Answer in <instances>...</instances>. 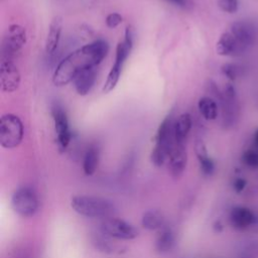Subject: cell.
I'll list each match as a JSON object with an SVG mask.
<instances>
[{"instance_id": "obj_28", "label": "cell", "mask_w": 258, "mask_h": 258, "mask_svg": "<svg viewBox=\"0 0 258 258\" xmlns=\"http://www.w3.org/2000/svg\"><path fill=\"white\" fill-rule=\"evenodd\" d=\"M133 40H134V29L131 25H128L125 29V37L124 41L129 44L130 46H133Z\"/></svg>"}, {"instance_id": "obj_32", "label": "cell", "mask_w": 258, "mask_h": 258, "mask_svg": "<svg viewBox=\"0 0 258 258\" xmlns=\"http://www.w3.org/2000/svg\"><path fill=\"white\" fill-rule=\"evenodd\" d=\"M241 258H244V257H241Z\"/></svg>"}, {"instance_id": "obj_1", "label": "cell", "mask_w": 258, "mask_h": 258, "mask_svg": "<svg viewBox=\"0 0 258 258\" xmlns=\"http://www.w3.org/2000/svg\"><path fill=\"white\" fill-rule=\"evenodd\" d=\"M109 44L103 39L95 40L67 55L56 67L52 77L54 86L61 87L74 81L83 69L97 67L107 55Z\"/></svg>"}, {"instance_id": "obj_15", "label": "cell", "mask_w": 258, "mask_h": 258, "mask_svg": "<svg viewBox=\"0 0 258 258\" xmlns=\"http://www.w3.org/2000/svg\"><path fill=\"white\" fill-rule=\"evenodd\" d=\"M96 81V70L95 67H89L83 69L74 79L76 91L81 96H86Z\"/></svg>"}, {"instance_id": "obj_4", "label": "cell", "mask_w": 258, "mask_h": 258, "mask_svg": "<svg viewBox=\"0 0 258 258\" xmlns=\"http://www.w3.org/2000/svg\"><path fill=\"white\" fill-rule=\"evenodd\" d=\"M26 41L25 28L19 24H11L5 31L2 39V59L11 60L12 57L22 48Z\"/></svg>"}, {"instance_id": "obj_20", "label": "cell", "mask_w": 258, "mask_h": 258, "mask_svg": "<svg viewBox=\"0 0 258 258\" xmlns=\"http://www.w3.org/2000/svg\"><path fill=\"white\" fill-rule=\"evenodd\" d=\"M163 222H164V219H163V216L161 215V213L158 211H153V210L144 213L142 220H141L142 226L148 230H156V229L162 227Z\"/></svg>"}, {"instance_id": "obj_10", "label": "cell", "mask_w": 258, "mask_h": 258, "mask_svg": "<svg viewBox=\"0 0 258 258\" xmlns=\"http://www.w3.org/2000/svg\"><path fill=\"white\" fill-rule=\"evenodd\" d=\"M129 53H130L129 50L125 46H123L121 44L117 45L115 62L112 66V68L109 72V75L107 77V80L103 86V89H102L103 93H105V94L110 93L116 87V85L119 81V78H120L122 67H123L126 58L128 57Z\"/></svg>"}, {"instance_id": "obj_7", "label": "cell", "mask_w": 258, "mask_h": 258, "mask_svg": "<svg viewBox=\"0 0 258 258\" xmlns=\"http://www.w3.org/2000/svg\"><path fill=\"white\" fill-rule=\"evenodd\" d=\"M222 107V119L225 127H231L235 124L238 116V103L234 87L227 84L224 91L218 96Z\"/></svg>"}, {"instance_id": "obj_31", "label": "cell", "mask_w": 258, "mask_h": 258, "mask_svg": "<svg viewBox=\"0 0 258 258\" xmlns=\"http://www.w3.org/2000/svg\"><path fill=\"white\" fill-rule=\"evenodd\" d=\"M254 142H255V144L258 146V129L256 130V132H255V134H254Z\"/></svg>"}, {"instance_id": "obj_6", "label": "cell", "mask_w": 258, "mask_h": 258, "mask_svg": "<svg viewBox=\"0 0 258 258\" xmlns=\"http://www.w3.org/2000/svg\"><path fill=\"white\" fill-rule=\"evenodd\" d=\"M103 234L119 240H132L138 236V230L131 224L117 218L109 217L101 223Z\"/></svg>"}, {"instance_id": "obj_5", "label": "cell", "mask_w": 258, "mask_h": 258, "mask_svg": "<svg viewBox=\"0 0 258 258\" xmlns=\"http://www.w3.org/2000/svg\"><path fill=\"white\" fill-rule=\"evenodd\" d=\"M11 204L13 210L24 218L33 216L38 209L37 196L30 187H21L17 189L12 196Z\"/></svg>"}, {"instance_id": "obj_17", "label": "cell", "mask_w": 258, "mask_h": 258, "mask_svg": "<svg viewBox=\"0 0 258 258\" xmlns=\"http://www.w3.org/2000/svg\"><path fill=\"white\" fill-rule=\"evenodd\" d=\"M191 128V118L187 113H183L177 117L173 124V135L175 142L184 143L188 132Z\"/></svg>"}, {"instance_id": "obj_25", "label": "cell", "mask_w": 258, "mask_h": 258, "mask_svg": "<svg viewBox=\"0 0 258 258\" xmlns=\"http://www.w3.org/2000/svg\"><path fill=\"white\" fill-rule=\"evenodd\" d=\"M244 258H257L258 257V241L252 240L247 243L242 252V256Z\"/></svg>"}, {"instance_id": "obj_9", "label": "cell", "mask_w": 258, "mask_h": 258, "mask_svg": "<svg viewBox=\"0 0 258 258\" xmlns=\"http://www.w3.org/2000/svg\"><path fill=\"white\" fill-rule=\"evenodd\" d=\"M1 91L11 93L18 89L20 84V73L12 60H1L0 64Z\"/></svg>"}, {"instance_id": "obj_13", "label": "cell", "mask_w": 258, "mask_h": 258, "mask_svg": "<svg viewBox=\"0 0 258 258\" xmlns=\"http://www.w3.org/2000/svg\"><path fill=\"white\" fill-rule=\"evenodd\" d=\"M246 48H244L238 40L234 37V35L229 31V32H224L219 40L217 41L216 45V50L217 53L223 56H234V55H239L243 53V51Z\"/></svg>"}, {"instance_id": "obj_27", "label": "cell", "mask_w": 258, "mask_h": 258, "mask_svg": "<svg viewBox=\"0 0 258 258\" xmlns=\"http://www.w3.org/2000/svg\"><path fill=\"white\" fill-rule=\"evenodd\" d=\"M122 20H123V17L119 13L113 12V13H110L106 17V25L109 28H114V27L118 26L122 22Z\"/></svg>"}, {"instance_id": "obj_3", "label": "cell", "mask_w": 258, "mask_h": 258, "mask_svg": "<svg viewBox=\"0 0 258 258\" xmlns=\"http://www.w3.org/2000/svg\"><path fill=\"white\" fill-rule=\"evenodd\" d=\"M23 138V125L18 116L5 114L0 120V144L11 149L17 147Z\"/></svg>"}, {"instance_id": "obj_29", "label": "cell", "mask_w": 258, "mask_h": 258, "mask_svg": "<svg viewBox=\"0 0 258 258\" xmlns=\"http://www.w3.org/2000/svg\"><path fill=\"white\" fill-rule=\"evenodd\" d=\"M167 1L183 9H190L192 6L191 0H167Z\"/></svg>"}, {"instance_id": "obj_18", "label": "cell", "mask_w": 258, "mask_h": 258, "mask_svg": "<svg viewBox=\"0 0 258 258\" xmlns=\"http://www.w3.org/2000/svg\"><path fill=\"white\" fill-rule=\"evenodd\" d=\"M198 107L200 113L206 120H215L218 116L219 109L215 99L211 97H203L199 100Z\"/></svg>"}, {"instance_id": "obj_30", "label": "cell", "mask_w": 258, "mask_h": 258, "mask_svg": "<svg viewBox=\"0 0 258 258\" xmlns=\"http://www.w3.org/2000/svg\"><path fill=\"white\" fill-rule=\"evenodd\" d=\"M245 185H246V180L243 179V178H237V179L234 181V184H233L234 189H235L237 192L242 191V190L244 189Z\"/></svg>"}, {"instance_id": "obj_23", "label": "cell", "mask_w": 258, "mask_h": 258, "mask_svg": "<svg viewBox=\"0 0 258 258\" xmlns=\"http://www.w3.org/2000/svg\"><path fill=\"white\" fill-rule=\"evenodd\" d=\"M243 163L250 168H258V150L248 149L242 155Z\"/></svg>"}, {"instance_id": "obj_22", "label": "cell", "mask_w": 258, "mask_h": 258, "mask_svg": "<svg viewBox=\"0 0 258 258\" xmlns=\"http://www.w3.org/2000/svg\"><path fill=\"white\" fill-rule=\"evenodd\" d=\"M174 245V234L169 229H164L156 240V249L160 253L168 252Z\"/></svg>"}, {"instance_id": "obj_2", "label": "cell", "mask_w": 258, "mask_h": 258, "mask_svg": "<svg viewBox=\"0 0 258 258\" xmlns=\"http://www.w3.org/2000/svg\"><path fill=\"white\" fill-rule=\"evenodd\" d=\"M71 206L78 214L88 218H109L115 212L111 201L100 197L76 196L71 201Z\"/></svg>"}, {"instance_id": "obj_21", "label": "cell", "mask_w": 258, "mask_h": 258, "mask_svg": "<svg viewBox=\"0 0 258 258\" xmlns=\"http://www.w3.org/2000/svg\"><path fill=\"white\" fill-rule=\"evenodd\" d=\"M99 162V151L96 147H90L85 154L83 167L87 175H92L98 166Z\"/></svg>"}, {"instance_id": "obj_14", "label": "cell", "mask_w": 258, "mask_h": 258, "mask_svg": "<svg viewBox=\"0 0 258 258\" xmlns=\"http://www.w3.org/2000/svg\"><path fill=\"white\" fill-rule=\"evenodd\" d=\"M230 223L238 230H244L254 224L256 218L254 213L246 207H235L230 212Z\"/></svg>"}, {"instance_id": "obj_12", "label": "cell", "mask_w": 258, "mask_h": 258, "mask_svg": "<svg viewBox=\"0 0 258 258\" xmlns=\"http://www.w3.org/2000/svg\"><path fill=\"white\" fill-rule=\"evenodd\" d=\"M169 169L174 177H178L183 172L186 165V149L184 143L174 142L169 154Z\"/></svg>"}, {"instance_id": "obj_8", "label": "cell", "mask_w": 258, "mask_h": 258, "mask_svg": "<svg viewBox=\"0 0 258 258\" xmlns=\"http://www.w3.org/2000/svg\"><path fill=\"white\" fill-rule=\"evenodd\" d=\"M230 32L244 48L253 45L258 38V27L250 20H238L233 22L230 27Z\"/></svg>"}, {"instance_id": "obj_26", "label": "cell", "mask_w": 258, "mask_h": 258, "mask_svg": "<svg viewBox=\"0 0 258 258\" xmlns=\"http://www.w3.org/2000/svg\"><path fill=\"white\" fill-rule=\"evenodd\" d=\"M218 6L224 12L235 13L239 8V1L238 0H219Z\"/></svg>"}, {"instance_id": "obj_19", "label": "cell", "mask_w": 258, "mask_h": 258, "mask_svg": "<svg viewBox=\"0 0 258 258\" xmlns=\"http://www.w3.org/2000/svg\"><path fill=\"white\" fill-rule=\"evenodd\" d=\"M196 151L198 158L200 160L201 169L206 175H211L215 170V163L212 158L209 157L207 153V149L203 141H198L196 145Z\"/></svg>"}, {"instance_id": "obj_24", "label": "cell", "mask_w": 258, "mask_h": 258, "mask_svg": "<svg viewBox=\"0 0 258 258\" xmlns=\"http://www.w3.org/2000/svg\"><path fill=\"white\" fill-rule=\"evenodd\" d=\"M240 71H241L240 67L235 63H225L222 67V73L230 81H235L239 77Z\"/></svg>"}, {"instance_id": "obj_11", "label": "cell", "mask_w": 258, "mask_h": 258, "mask_svg": "<svg viewBox=\"0 0 258 258\" xmlns=\"http://www.w3.org/2000/svg\"><path fill=\"white\" fill-rule=\"evenodd\" d=\"M52 117L54 120V127L58 147L60 150H66L72 138L67 114L62 109L56 107L52 110Z\"/></svg>"}, {"instance_id": "obj_16", "label": "cell", "mask_w": 258, "mask_h": 258, "mask_svg": "<svg viewBox=\"0 0 258 258\" xmlns=\"http://www.w3.org/2000/svg\"><path fill=\"white\" fill-rule=\"evenodd\" d=\"M62 29V19L60 16H54L49 24L46 40H45V51L52 53L59 42L60 33Z\"/></svg>"}]
</instances>
